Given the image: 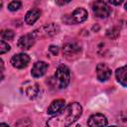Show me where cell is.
I'll list each match as a JSON object with an SVG mask.
<instances>
[{
	"instance_id": "1",
	"label": "cell",
	"mask_w": 127,
	"mask_h": 127,
	"mask_svg": "<svg viewBox=\"0 0 127 127\" xmlns=\"http://www.w3.org/2000/svg\"><path fill=\"white\" fill-rule=\"evenodd\" d=\"M82 114V107L77 102H72L66 105L60 113L47 121L50 127H66L74 123Z\"/></svg>"
},
{
	"instance_id": "2",
	"label": "cell",
	"mask_w": 127,
	"mask_h": 127,
	"mask_svg": "<svg viewBox=\"0 0 127 127\" xmlns=\"http://www.w3.org/2000/svg\"><path fill=\"white\" fill-rule=\"evenodd\" d=\"M54 80H55V85L58 88L60 89L65 88L70 81V72L68 67L64 64L59 65L56 70Z\"/></svg>"
},
{
	"instance_id": "3",
	"label": "cell",
	"mask_w": 127,
	"mask_h": 127,
	"mask_svg": "<svg viewBox=\"0 0 127 127\" xmlns=\"http://www.w3.org/2000/svg\"><path fill=\"white\" fill-rule=\"evenodd\" d=\"M91 8L94 16L97 18H107L111 13V8L103 0H95L92 3Z\"/></svg>"
},
{
	"instance_id": "4",
	"label": "cell",
	"mask_w": 127,
	"mask_h": 127,
	"mask_svg": "<svg viewBox=\"0 0 127 127\" xmlns=\"http://www.w3.org/2000/svg\"><path fill=\"white\" fill-rule=\"evenodd\" d=\"M87 19V11L83 8H76L70 15H65L63 18L66 24H78Z\"/></svg>"
},
{
	"instance_id": "5",
	"label": "cell",
	"mask_w": 127,
	"mask_h": 127,
	"mask_svg": "<svg viewBox=\"0 0 127 127\" xmlns=\"http://www.w3.org/2000/svg\"><path fill=\"white\" fill-rule=\"evenodd\" d=\"M59 32V27L54 24H46L40 28H38L37 30H35L33 32V35L35 36L36 39L38 38H49V37H53L56 34H58Z\"/></svg>"
},
{
	"instance_id": "6",
	"label": "cell",
	"mask_w": 127,
	"mask_h": 127,
	"mask_svg": "<svg viewBox=\"0 0 127 127\" xmlns=\"http://www.w3.org/2000/svg\"><path fill=\"white\" fill-rule=\"evenodd\" d=\"M81 52V48L74 42L65 43L63 47V54L68 60L76 59Z\"/></svg>"
},
{
	"instance_id": "7",
	"label": "cell",
	"mask_w": 127,
	"mask_h": 127,
	"mask_svg": "<svg viewBox=\"0 0 127 127\" xmlns=\"http://www.w3.org/2000/svg\"><path fill=\"white\" fill-rule=\"evenodd\" d=\"M23 93L30 99H35L40 94V87L34 81H26L22 86Z\"/></svg>"
},
{
	"instance_id": "8",
	"label": "cell",
	"mask_w": 127,
	"mask_h": 127,
	"mask_svg": "<svg viewBox=\"0 0 127 127\" xmlns=\"http://www.w3.org/2000/svg\"><path fill=\"white\" fill-rule=\"evenodd\" d=\"M30 63V57L24 53L14 55L11 58V64L15 68H25Z\"/></svg>"
},
{
	"instance_id": "9",
	"label": "cell",
	"mask_w": 127,
	"mask_h": 127,
	"mask_svg": "<svg viewBox=\"0 0 127 127\" xmlns=\"http://www.w3.org/2000/svg\"><path fill=\"white\" fill-rule=\"evenodd\" d=\"M96 76L99 81H106L111 76V69L106 64L99 63L96 65Z\"/></svg>"
},
{
	"instance_id": "10",
	"label": "cell",
	"mask_w": 127,
	"mask_h": 127,
	"mask_svg": "<svg viewBox=\"0 0 127 127\" xmlns=\"http://www.w3.org/2000/svg\"><path fill=\"white\" fill-rule=\"evenodd\" d=\"M35 36L33 35V33L31 34H26L22 37H20V39L18 40V47L22 50H29L30 48H32L35 44Z\"/></svg>"
},
{
	"instance_id": "11",
	"label": "cell",
	"mask_w": 127,
	"mask_h": 127,
	"mask_svg": "<svg viewBox=\"0 0 127 127\" xmlns=\"http://www.w3.org/2000/svg\"><path fill=\"white\" fill-rule=\"evenodd\" d=\"M107 119L106 117L103 115V114H100V113H95V114H92L88 121H87V125L88 126H91V127H95V126H105L107 125Z\"/></svg>"
},
{
	"instance_id": "12",
	"label": "cell",
	"mask_w": 127,
	"mask_h": 127,
	"mask_svg": "<svg viewBox=\"0 0 127 127\" xmlns=\"http://www.w3.org/2000/svg\"><path fill=\"white\" fill-rule=\"evenodd\" d=\"M64 107H65V102L64 99H56L50 104V106L47 109V112L50 115H56L60 113Z\"/></svg>"
},
{
	"instance_id": "13",
	"label": "cell",
	"mask_w": 127,
	"mask_h": 127,
	"mask_svg": "<svg viewBox=\"0 0 127 127\" xmlns=\"http://www.w3.org/2000/svg\"><path fill=\"white\" fill-rule=\"evenodd\" d=\"M47 69H48V64H46L45 62H37L36 64H34L32 67L31 74L34 77H41L46 73Z\"/></svg>"
},
{
	"instance_id": "14",
	"label": "cell",
	"mask_w": 127,
	"mask_h": 127,
	"mask_svg": "<svg viewBox=\"0 0 127 127\" xmlns=\"http://www.w3.org/2000/svg\"><path fill=\"white\" fill-rule=\"evenodd\" d=\"M115 76H116L117 81L121 85L127 87V64L117 68L115 71Z\"/></svg>"
},
{
	"instance_id": "15",
	"label": "cell",
	"mask_w": 127,
	"mask_h": 127,
	"mask_svg": "<svg viewBox=\"0 0 127 127\" xmlns=\"http://www.w3.org/2000/svg\"><path fill=\"white\" fill-rule=\"evenodd\" d=\"M41 16V11L39 9H31L27 12L25 16V22L28 25H33Z\"/></svg>"
},
{
	"instance_id": "16",
	"label": "cell",
	"mask_w": 127,
	"mask_h": 127,
	"mask_svg": "<svg viewBox=\"0 0 127 127\" xmlns=\"http://www.w3.org/2000/svg\"><path fill=\"white\" fill-rule=\"evenodd\" d=\"M14 36H15V33L12 30H3L1 32V38H2V40L11 41V40H13Z\"/></svg>"
},
{
	"instance_id": "17",
	"label": "cell",
	"mask_w": 127,
	"mask_h": 127,
	"mask_svg": "<svg viewBox=\"0 0 127 127\" xmlns=\"http://www.w3.org/2000/svg\"><path fill=\"white\" fill-rule=\"evenodd\" d=\"M21 6H22V3H21L19 0H14V1H12L11 3H9L8 9H9L10 11H12V12H15V11L19 10V9L21 8Z\"/></svg>"
},
{
	"instance_id": "18",
	"label": "cell",
	"mask_w": 127,
	"mask_h": 127,
	"mask_svg": "<svg viewBox=\"0 0 127 127\" xmlns=\"http://www.w3.org/2000/svg\"><path fill=\"white\" fill-rule=\"evenodd\" d=\"M106 35H107L109 38H111V39H115V38L118 37L119 31H118L116 28H111V29H109V30L106 32Z\"/></svg>"
},
{
	"instance_id": "19",
	"label": "cell",
	"mask_w": 127,
	"mask_h": 127,
	"mask_svg": "<svg viewBox=\"0 0 127 127\" xmlns=\"http://www.w3.org/2000/svg\"><path fill=\"white\" fill-rule=\"evenodd\" d=\"M9 51H10V46L7 43H5L4 40H2L0 42V54L3 55V54H5V53H7Z\"/></svg>"
},
{
	"instance_id": "20",
	"label": "cell",
	"mask_w": 127,
	"mask_h": 127,
	"mask_svg": "<svg viewBox=\"0 0 127 127\" xmlns=\"http://www.w3.org/2000/svg\"><path fill=\"white\" fill-rule=\"evenodd\" d=\"M49 51H50V53H51L52 55H54V56H57V55L59 54V48H58L57 46H50Z\"/></svg>"
},
{
	"instance_id": "21",
	"label": "cell",
	"mask_w": 127,
	"mask_h": 127,
	"mask_svg": "<svg viewBox=\"0 0 127 127\" xmlns=\"http://www.w3.org/2000/svg\"><path fill=\"white\" fill-rule=\"evenodd\" d=\"M109 4H111V5H115V6H118V5H120L124 0H106Z\"/></svg>"
},
{
	"instance_id": "22",
	"label": "cell",
	"mask_w": 127,
	"mask_h": 127,
	"mask_svg": "<svg viewBox=\"0 0 127 127\" xmlns=\"http://www.w3.org/2000/svg\"><path fill=\"white\" fill-rule=\"evenodd\" d=\"M71 0H56V3L59 5V6H64V5H66L67 3H69Z\"/></svg>"
},
{
	"instance_id": "23",
	"label": "cell",
	"mask_w": 127,
	"mask_h": 127,
	"mask_svg": "<svg viewBox=\"0 0 127 127\" xmlns=\"http://www.w3.org/2000/svg\"><path fill=\"white\" fill-rule=\"evenodd\" d=\"M125 9H126V10H127V2H126V3H125Z\"/></svg>"
}]
</instances>
